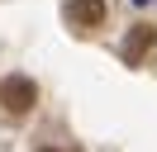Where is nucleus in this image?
Instances as JSON below:
<instances>
[{"instance_id": "nucleus-1", "label": "nucleus", "mask_w": 157, "mask_h": 152, "mask_svg": "<svg viewBox=\"0 0 157 152\" xmlns=\"http://www.w3.org/2000/svg\"><path fill=\"white\" fill-rule=\"evenodd\" d=\"M0 104H5L10 119H24V114L38 104V86H33L29 76H5V81H0Z\"/></svg>"}, {"instance_id": "nucleus-2", "label": "nucleus", "mask_w": 157, "mask_h": 152, "mask_svg": "<svg viewBox=\"0 0 157 152\" xmlns=\"http://www.w3.org/2000/svg\"><path fill=\"white\" fill-rule=\"evenodd\" d=\"M105 14H109L105 0H67V19H71L76 28H100Z\"/></svg>"}, {"instance_id": "nucleus-3", "label": "nucleus", "mask_w": 157, "mask_h": 152, "mask_svg": "<svg viewBox=\"0 0 157 152\" xmlns=\"http://www.w3.org/2000/svg\"><path fill=\"white\" fill-rule=\"evenodd\" d=\"M157 43V28L152 24H133L128 28V38H124V62H143V52Z\"/></svg>"}, {"instance_id": "nucleus-4", "label": "nucleus", "mask_w": 157, "mask_h": 152, "mask_svg": "<svg viewBox=\"0 0 157 152\" xmlns=\"http://www.w3.org/2000/svg\"><path fill=\"white\" fill-rule=\"evenodd\" d=\"M38 152H81V147H38Z\"/></svg>"}]
</instances>
